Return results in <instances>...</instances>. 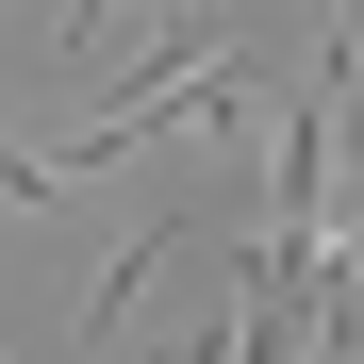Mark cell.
I'll return each mask as SVG.
<instances>
[{
    "instance_id": "cell-1",
    "label": "cell",
    "mask_w": 364,
    "mask_h": 364,
    "mask_svg": "<svg viewBox=\"0 0 364 364\" xmlns=\"http://www.w3.org/2000/svg\"><path fill=\"white\" fill-rule=\"evenodd\" d=\"M166 265H182V215H149L133 249H116V282H83V348H116V315H133V298H149Z\"/></svg>"
},
{
    "instance_id": "cell-2",
    "label": "cell",
    "mask_w": 364,
    "mask_h": 364,
    "mask_svg": "<svg viewBox=\"0 0 364 364\" xmlns=\"http://www.w3.org/2000/svg\"><path fill=\"white\" fill-rule=\"evenodd\" d=\"M331 83H364V0H348V33H331Z\"/></svg>"
}]
</instances>
